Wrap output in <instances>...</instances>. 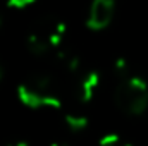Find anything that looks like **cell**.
Returning <instances> with one entry per match:
<instances>
[{"instance_id": "8", "label": "cell", "mask_w": 148, "mask_h": 146, "mask_svg": "<svg viewBox=\"0 0 148 146\" xmlns=\"http://www.w3.org/2000/svg\"><path fill=\"white\" fill-rule=\"evenodd\" d=\"M9 7H14V9H24L31 3H35L36 0H5Z\"/></svg>"}, {"instance_id": "5", "label": "cell", "mask_w": 148, "mask_h": 146, "mask_svg": "<svg viewBox=\"0 0 148 146\" xmlns=\"http://www.w3.org/2000/svg\"><path fill=\"white\" fill-rule=\"evenodd\" d=\"M100 86V74L98 71L91 69L88 72H84L79 79H77V84H76V96H77V102L79 103H88L93 100L97 89Z\"/></svg>"}, {"instance_id": "10", "label": "cell", "mask_w": 148, "mask_h": 146, "mask_svg": "<svg viewBox=\"0 0 148 146\" xmlns=\"http://www.w3.org/2000/svg\"><path fill=\"white\" fill-rule=\"evenodd\" d=\"M0 26H2V19H0Z\"/></svg>"}, {"instance_id": "9", "label": "cell", "mask_w": 148, "mask_h": 146, "mask_svg": "<svg viewBox=\"0 0 148 146\" xmlns=\"http://www.w3.org/2000/svg\"><path fill=\"white\" fill-rule=\"evenodd\" d=\"M0 79H2V67H0Z\"/></svg>"}, {"instance_id": "2", "label": "cell", "mask_w": 148, "mask_h": 146, "mask_svg": "<svg viewBox=\"0 0 148 146\" xmlns=\"http://www.w3.org/2000/svg\"><path fill=\"white\" fill-rule=\"evenodd\" d=\"M66 35H67L66 23L53 17H45L29 33L28 48L36 57H47V55L57 53L64 46Z\"/></svg>"}, {"instance_id": "3", "label": "cell", "mask_w": 148, "mask_h": 146, "mask_svg": "<svg viewBox=\"0 0 148 146\" xmlns=\"http://www.w3.org/2000/svg\"><path fill=\"white\" fill-rule=\"evenodd\" d=\"M114 98L124 113L140 115L148 108V83L140 76L126 74L119 79Z\"/></svg>"}, {"instance_id": "7", "label": "cell", "mask_w": 148, "mask_h": 146, "mask_svg": "<svg viewBox=\"0 0 148 146\" xmlns=\"http://www.w3.org/2000/svg\"><path fill=\"white\" fill-rule=\"evenodd\" d=\"M98 143L102 146H107V145H117V143H121V138L117 136V134H105V136H102L100 139H98Z\"/></svg>"}, {"instance_id": "6", "label": "cell", "mask_w": 148, "mask_h": 146, "mask_svg": "<svg viewBox=\"0 0 148 146\" xmlns=\"http://www.w3.org/2000/svg\"><path fill=\"white\" fill-rule=\"evenodd\" d=\"M88 117L83 113H67L66 115V126L71 132H83L88 127Z\"/></svg>"}, {"instance_id": "1", "label": "cell", "mask_w": 148, "mask_h": 146, "mask_svg": "<svg viewBox=\"0 0 148 146\" xmlns=\"http://www.w3.org/2000/svg\"><path fill=\"white\" fill-rule=\"evenodd\" d=\"M19 102L33 110H60L62 98L53 79L47 74H36L17 88Z\"/></svg>"}, {"instance_id": "4", "label": "cell", "mask_w": 148, "mask_h": 146, "mask_svg": "<svg viewBox=\"0 0 148 146\" xmlns=\"http://www.w3.org/2000/svg\"><path fill=\"white\" fill-rule=\"evenodd\" d=\"M114 14H115L114 0H91L88 17H86V24L93 31L105 29L112 23Z\"/></svg>"}]
</instances>
